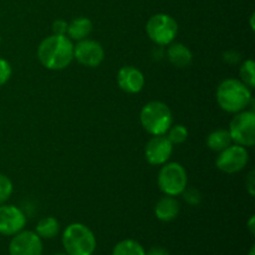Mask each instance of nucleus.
Here are the masks:
<instances>
[{
    "label": "nucleus",
    "instance_id": "1",
    "mask_svg": "<svg viewBox=\"0 0 255 255\" xmlns=\"http://www.w3.org/2000/svg\"><path fill=\"white\" fill-rule=\"evenodd\" d=\"M37 59L49 70H64L74 60V44L66 35L46 37L37 47Z\"/></svg>",
    "mask_w": 255,
    "mask_h": 255
},
{
    "label": "nucleus",
    "instance_id": "2",
    "mask_svg": "<svg viewBox=\"0 0 255 255\" xmlns=\"http://www.w3.org/2000/svg\"><path fill=\"white\" fill-rule=\"evenodd\" d=\"M252 101V91L241 80L227 79L217 89V102L229 114L243 111Z\"/></svg>",
    "mask_w": 255,
    "mask_h": 255
},
{
    "label": "nucleus",
    "instance_id": "3",
    "mask_svg": "<svg viewBox=\"0 0 255 255\" xmlns=\"http://www.w3.org/2000/svg\"><path fill=\"white\" fill-rule=\"evenodd\" d=\"M62 244L67 255H92L96 249V238L89 227L72 223L64 231Z\"/></svg>",
    "mask_w": 255,
    "mask_h": 255
},
{
    "label": "nucleus",
    "instance_id": "4",
    "mask_svg": "<svg viewBox=\"0 0 255 255\" xmlns=\"http://www.w3.org/2000/svg\"><path fill=\"white\" fill-rule=\"evenodd\" d=\"M139 119L142 127L152 136L166 134L173 122L171 110L161 101H151L144 105Z\"/></svg>",
    "mask_w": 255,
    "mask_h": 255
},
{
    "label": "nucleus",
    "instance_id": "5",
    "mask_svg": "<svg viewBox=\"0 0 255 255\" xmlns=\"http://www.w3.org/2000/svg\"><path fill=\"white\" fill-rule=\"evenodd\" d=\"M158 187L166 196L177 197L187 188L188 177L182 164L177 162L164 163L158 173Z\"/></svg>",
    "mask_w": 255,
    "mask_h": 255
},
{
    "label": "nucleus",
    "instance_id": "6",
    "mask_svg": "<svg viewBox=\"0 0 255 255\" xmlns=\"http://www.w3.org/2000/svg\"><path fill=\"white\" fill-rule=\"evenodd\" d=\"M146 31L149 39L157 45H169L178 34V24L167 14H156L149 17L146 25Z\"/></svg>",
    "mask_w": 255,
    "mask_h": 255
},
{
    "label": "nucleus",
    "instance_id": "7",
    "mask_svg": "<svg viewBox=\"0 0 255 255\" xmlns=\"http://www.w3.org/2000/svg\"><path fill=\"white\" fill-rule=\"evenodd\" d=\"M232 141L243 147L255 143V114L253 111H241L233 117L229 125Z\"/></svg>",
    "mask_w": 255,
    "mask_h": 255
},
{
    "label": "nucleus",
    "instance_id": "8",
    "mask_svg": "<svg viewBox=\"0 0 255 255\" xmlns=\"http://www.w3.org/2000/svg\"><path fill=\"white\" fill-rule=\"evenodd\" d=\"M249 153L246 147L241 144H231L219 152V156L216 159V166L219 171L224 173H237L241 172L248 164Z\"/></svg>",
    "mask_w": 255,
    "mask_h": 255
},
{
    "label": "nucleus",
    "instance_id": "9",
    "mask_svg": "<svg viewBox=\"0 0 255 255\" xmlns=\"http://www.w3.org/2000/svg\"><path fill=\"white\" fill-rule=\"evenodd\" d=\"M10 255H42L41 238L35 232L21 231L12 237L9 244Z\"/></svg>",
    "mask_w": 255,
    "mask_h": 255
},
{
    "label": "nucleus",
    "instance_id": "10",
    "mask_svg": "<svg viewBox=\"0 0 255 255\" xmlns=\"http://www.w3.org/2000/svg\"><path fill=\"white\" fill-rule=\"evenodd\" d=\"M74 59L87 67H97L105 59V50L95 40L84 39L74 45Z\"/></svg>",
    "mask_w": 255,
    "mask_h": 255
},
{
    "label": "nucleus",
    "instance_id": "11",
    "mask_svg": "<svg viewBox=\"0 0 255 255\" xmlns=\"http://www.w3.org/2000/svg\"><path fill=\"white\" fill-rule=\"evenodd\" d=\"M172 152H173V144L167 138V136L159 134V136H153L147 142L144 156L147 162L152 166H162L171 158Z\"/></svg>",
    "mask_w": 255,
    "mask_h": 255
},
{
    "label": "nucleus",
    "instance_id": "12",
    "mask_svg": "<svg viewBox=\"0 0 255 255\" xmlns=\"http://www.w3.org/2000/svg\"><path fill=\"white\" fill-rule=\"evenodd\" d=\"M26 224V217L21 209L15 206L0 204V234L15 236L21 232Z\"/></svg>",
    "mask_w": 255,
    "mask_h": 255
},
{
    "label": "nucleus",
    "instance_id": "13",
    "mask_svg": "<svg viewBox=\"0 0 255 255\" xmlns=\"http://www.w3.org/2000/svg\"><path fill=\"white\" fill-rule=\"evenodd\" d=\"M117 84L127 94H138L144 86V76L134 66H124L117 74Z\"/></svg>",
    "mask_w": 255,
    "mask_h": 255
},
{
    "label": "nucleus",
    "instance_id": "14",
    "mask_svg": "<svg viewBox=\"0 0 255 255\" xmlns=\"http://www.w3.org/2000/svg\"><path fill=\"white\" fill-rule=\"evenodd\" d=\"M179 202L172 196H164L157 202L154 207V214L162 222H171L179 214Z\"/></svg>",
    "mask_w": 255,
    "mask_h": 255
},
{
    "label": "nucleus",
    "instance_id": "15",
    "mask_svg": "<svg viewBox=\"0 0 255 255\" xmlns=\"http://www.w3.org/2000/svg\"><path fill=\"white\" fill-rule=\"evenodd\" d=\"M167 57H168L169 62L178 69L188 67L193 61L192 51L181 42H173L169 45L168 50H167Z\"/></svg>",
    "mask_w": 255,
    "mask_h": 255
},
{
    "label": "nucleus",
    "instance_id": "16",
    "mask_svg": "<svg viewBox=\"0 0 255 255\" xmlns=\"http://www.w3.org/2000/svg\"><path fill=\"white\" fill-rule=\"evenodd\" d=\"M92 31V22L89 17L80 16L72 20L67 26V32L69 39L76 40V41H81V40L86 39Z\"/></svg>",
    "mask_w": 255,
    "mask_h": 255
},
{
    "label": "nucleus",
    "instance_id": "17",
    "mask_svg": "<svg viewBox=\"0 0 255 255\" xmlns=\"http://www.w3.org/2000/svg\"><path fill=\"white\" fill-rule=\"evenodd\" d=\"M232 137L228 129L219 128L213 131L207 137V146L214 152H222L232 144Z\"/></svg>",
    "mask_w": 255,
    "mask_h": 255
},
{
    "label": "nucleus",
    "instance_id": "18",
    "mask_svg": "<svg viewBox=\"0 0 255 255\" xmlns=\"http://www.w3.org/2000/svg\"><path fill=\"white\" fill-rule=\"evenodd\" d=\"M60 231V224L56 218L54 217H45L41 221H39L36 226V232L35 233L40 237V238L51 239L57 236Z\"/></svg>",
    "mask_w": 255,
    "mask_h": 255
},
{
    "label": "nucleus",
    "instance_id": "19",
    "mask_svg": "<svg viewBox=\"0 0 255 255\" xmlns=\"http://www.w3.org/2000/svg\"><path fill=\"white\" fill-rule=\"evenodd\" d=\"M112 255H146L143 247L133 239H125L116 244Z\"/></svg>",
    "mask_w": 255,
    "mask_h": 255
},
{
    "label": "nucleus",
    "instance_id": "20",
    "mask_svg": "<svg viewBox=\"0 0 255 255\" xmlns=\"http://www.w3.org/2000/svg\"><path fill=\"white\" fill-rule=\"evenodd\" d=\"M239 75H241V81L244 85L249 87V89H254L255 86V64L253 60H246L242 64L241 70H239Z\"/></svg>",
    "mask_w": 255,
    "mask_h": 255
},
{
    "label": "nucleus",
    "instance_id": "21",
    "mask_svg": "<svg viewBox=\"0 0 255 255\" xmlns=\"http://www.w3.org/2000/svg\"><path fill=\"white\" fill-rule=\"evenodd\" d=\"M168 136L167 138L171 141L172 144H181L187 141L188 138V129L183 125H176V126L169 127Z\"/></svg>",
    "mask_w": 255,
    "mask_h": 255
},
{
    "label": "nucleus",
    "instance_id": "22",
    "mask_svg": "<svg viewBox=\"0 0 255 255\" xmlns=\"http://www.w3.org/2000/svg\"><path fill=\"white\" fill-rule=\"evenodd\" d=\"M12 193V182L5 174H0V204H4Z\"/></svg>",
    "mask_w": 255,
    "mask_h": 255
},
{
    "label": "nucleus",
    "instance_id": "23",
    "mask_svg": "<svg viewBox=\"0 0 255 255\" xmlns=\"http://www.w3.org/2000/svg\"><path fill=\"white\" fill-rule=\"evenodd\" d=\"M182 194H183L184 201H186L188 204H191V206H198V204L201 203L202 196L197 189L186 188Z\"/></svg>",
    "mask_w": 255,
    "mask_h": 255
},
{
    "label": "nucleus",
    "instance_id": "24",
    "mask_svg": "<svg viewBox=\"0 0 255 255\" xmlns=\"http://www.w3.org/2000/svg\"><path fill=\"white\" fill-rule=\"evenodd\" d=\"M11 66L5 59H0V86L6 84L11 77Z\"/></svg>",
    "mask_w": 255,
    "mask_h": 255
},
{
    "label": "nucleus",
    "instance_id": "25",
    "mask_svg": "<svg viewBox=\"0 0 255 255\" xmlns=\"http://www.w3.org/2000/svg\"><path fill=\"white\" fill-rule=\"evenodd\" d=\"M67 26H69V22H66L65 20H55L52 24V32L55 35H66Z\"/></svg>",
    "mask_w": 255,
    "mask_h": 255
},
{
    "label": "nucleus",
    "instance_id": "26",
    "mask_svg": "<svg viewBox=\"0 0 255 255\" xmlns=\"http://www.w3.org/2000/svg\"><path fill=\"white\" fill-rule=\"evenodd\" d=\"M223 57H224V61L228 62V64L234 65V64H238V62L241 61V54L237 51H234V50L224 52Z\"/></svg>",
    "mask_w": 255,
    "mask_h": 255
},
{
    "label": "nucleus",
    "instance_id": "27",
    "mask_svg": "<svg viewBox=\"0 0 255 255\" xmlns=\"http://www.w3.org/2000/svg\"><path fill=\"white\" fill-rule=\"evenodd\" d=\"M246 187L248 189L249 194L251 196H254V187H255V178H254V172L252 171L251 173L248 174V178L246 181Z\"/></svg>",
    "mask_w": 255,
    "mask_h": 255
},
{
    "label": "nucleus",
    "instance_id": "28",
    "mask_svg": "<svg viewBox=\"0 0 255 255\" xmlns=\"http://www.w3.org/2000/svg\"><path fill=\"white\" fill-rule=\"evenodd\" d=\"M146 255H171L167 249L161 248V247H154V248H151L148 252H147Z\"/></svg>",
    "mask_w": 255,
    "mask_h": 255
},
{
    "label": "nucleus",
    "instance_id": "29",
    "mask_svg": "<svg viewBox=\"0 0 255 255\" xmlns=\"http://www.w3.org/2000/svg\"><path fill=\"white\" fill-rule=\"evenodd\" d=\"M254 217H252L251 218V221H249V223H248V228H249V231H251V233L252 234H254Z\"/></svg>",
    "mask_w": 255,
    "mask_h": 255
},
{
    "label": "nucleus",
    "instance_id": "30",
    "mask_svg": "<svg viewBox=\"0 0 255 255\" xmlns=\"http://www.w3.org/2000/svg\"><path fill=\"white\" fill-rule=\"evenodd\" d=\"M251 26H252V30L255 29L254 27V14L251 16Z\"/></svg>",
    "mask_w": 255,
    "mask_h": 255
},
{
    "label": "nucleus",
    "instance_id": "31",
    "mask_svg": "<svg viewBox=\"0 0 255 255\" xmlns=\"http://www.w3.org/2000/svg\"><path fill=\"white\" fill-rule=\"evenodd\" d=\"M254 254H255V248L254 247H252L251 252H249V255H254Z\"/></svg>",
    "mask_w": 255,
    "mask_h": 255
},
{
    "label": "nucleus",
    "instance_id": "32",
    "mask_svg": "<svg viewBox=\"0 0 255 255\" xmlns=\"http://www.w3.org/2000/svg\"><path fill=\"white\" fill-rule=\"evenodd\" d=\"M55 255H67V254H55Z\"/></svg>",
    "mask_w": 255,
    "mask_h": 255
},
{
    "label": "nucleus",
    "instance_id": "33",
    "mask_svg": "<svg viewBox=\"0 0 255 255\" xmlns=\"http://www.w3.org/2000/svg\"><path fill=\"white\" fill-rule=\"evenodd\" d=\"M0 42H1V37H0Z\"/></svg>",
    "mask_w": 255,
    "mask_h": 255
}]
</instances>
